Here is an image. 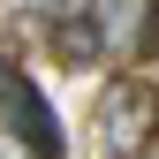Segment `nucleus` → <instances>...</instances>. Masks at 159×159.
<instances>
[{
    "label": "nucleus",
    "instance_id": "nucleus-4",
    "mask_svg": "<svg viewBox=\"0 0 159 159\" xmlns=\"http://www.w3.org/2000/svg\"><path fill=\"white\" fill-rule=\"evenodd\" d=\"M23 8H38V15H68L76 0H23Z\"/></svg>",
    "mask_w": 159,
    "mask_h": 159
},
{
    "label": "nucleus",
    "instance_id": "nucleus-1",
    "mask_svg": "<svg viewBox=\"0 0 159 159\" xmlns=\"http://www.w3.org/2000/svg\"><path fill=\"white\" fill-rule=\"evenodd\" d=\"M0 121L15 129V144L30 159H61V114L46 106V91H38L15 61H0Z\"/></svg>",
    "mask_w": 159,
    "mask_h": 159
},
{
    "label": "nucleus",
    "instance_id": "nucleus-2",
    "mask_svg": "<svg viewBox=\"0 0 159 159\" xmlns=\"http://www.w3.org/2000/svg\"><path fill=\"white\" fill-rule=\"evenodd\" d=\"M144 15H152V0H91L84 23H91V38H98V53H121V46H136Z\"/></svg>",
    "mask_w": 159,
    "mask_h": 159
},
{
    "label": "nucleus",
    "instance_id": "nucleus-3",
    "mask_svg": "<svg viewBox=\"0 0 159 159\" xmlns=\"http://www.w3.org/2000/svg\"><path fill=\"white\" fill-rule=\"evenodd\" d=\"M144 114H152V91H136V84H129L121 98H106V121H114L106 144H114V152H136V144H144V129H136Z\"/></svg>",
    "mask_w": 159,
    "mask_h": 159
}]
</instances>
